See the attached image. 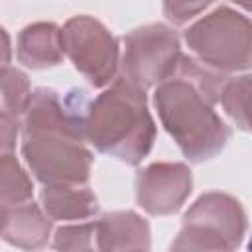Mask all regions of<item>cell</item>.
<instances>
[{
	"instance_id": "7a4b0ae2",
	"label": "cell",
	"mask_w": 252,
	"mask_h": 252,
	"mask_svg": "<svg viewBox=\"0 0 252 252\" xmlns=\"http://www.w3.org/2000/svg\"><path fill=\"white\" fill-rule=\"evenodd\" d=\"M154 98L165 130L189 159L203 161L222 150L230 130L213 110L217 100L193 79L173 71L158 87Z\"/></svg>"
},
{
	"instance_id": "52a82bcc",
	"label": "cell",
	"mask_w": 252,
	"mask_h": 252,
	"mask_svg": "<svg viewBox=\"0 0 252 252\" xmlns=\"http://www.w3.org/2000/svg\"><path fill=\"white\" fill-rule=\"evenodd\" d=\"M191 191V171L181 163H159L138 175V201L156 215L173 213Z\"/></svg>"
},
{
	"instance_id": "8fae6325",
	"label": "cell",
	"mask_w": 252,
	"mask_h": 252,
	"mask_svg": "<svg viewBox=\"0 0 252 252\" xmlns=\"http://www.w3.org/2000/svg\"><path fill=\"white\" fill-rule=\"evenodd\" d=\"M47 232H49V222H45V219L33 207V203H28L16 209L14 230L4 232V238L24 248H39L45 242Z\"/></svg>"
},
{
	"instance_id": "5bb4252c",
	"label": "cell",
	"mask_w": 252,
	"mask_h": 252,
	"mask_svg": "<svg viewBox=\"0 0 252 252\" xmlns=\"http://www.w3.org/2000/svg\"><path fill=\"white\" fill-rule=\"evenodd\" d=\"M163 8H165V12L169 14V16H167L169 20L183 22V20L191 18L195 12L207 8V4H165Z\"/></svg>"
},
{
	"instance_id": "8992f818",
	"label": "cell",
	"mask_w": 252,
	"mask_h": 252,
	"mask_svg": "<svg viewBox=\"0 0 252 252\" xmlns=\"http://www.w3.org/2000/svg\"><path fill=\"white\" fill-rule=\"evenodd\" d=\"M63 49L75 67L94 85L102 87L112 81L116 71V39L93 18H75L61 32Z\"/></svg>"
},
{
	"instance_id": "9c48e42d",
	"label": "cell",
	"mask_w": 252,
	"mask_h": 252,
	"mask_svg": "<svg viewBox=\"0 0 252 252\" xmlns=\"http://www.w3.org/2000/svg\"><path fill=\"white\" fill-rule=\"evenodd\" d=\"M63 53V37L55 26L37 24L24 30L20 37V59L30 67L55 65Z\"/></svg>"
},
{
	"instance_id": "3957f363",
	"label": "cell",
	"mask_w": 252,
	"mask_h": 252,
	"mask_svg": "<svg viewBox=\"0 0 252 252\" xmlns=\"http://www.w3.org/2000/svg\"><path fill=\"white\" fill-rule=\"evenodd\" d=\"M240 205L219 193L201 197L183 220L171 252H232L244 232Z\"/></svg>"
},
{
	"instance_id": "7c38bea8",
	"label": "cell",
	"mask_w": 252,
	"mask_h": 252,
	"mask_svg": "<svg viewBox=\"0 0 252 252\" xmlns=\"http://www.w3.org/2000/svg\"><path fill=\"white\" fill-rule=\"evenodd\" d=\"M222 106L240 128L252 132V75L226 83L222 91Z\"/></svg>"
},
{
	"instance_id": "30bf717a",
	"label": "cell",
	"mask_w": 252,
	"mask_h": 252,
	"mask_svg": "<svg viewBox=\"0 0 252 252\" xmlns=\"http://www.w3.org/2000/svg\"><path fill=\"white\" fill-rule=\"evenodd\" d=\"M41 199L53 219H83L96 213V199L87 187L49 185L43 189Z\"/></svg>"
},
{
	"instance_id": "9a60e30c",
	"label": "cell",
	"mask_w": 252,
	"mask_h": 252,
	"mask_svg": "<svg viewBox=\"0 0 252 252\" xmlns=\"http://www.w3.org/2000/svg\"><path fill=\"white\" fill-rule=\"evenodd\" d=\"M248 252H252V238H250V242H248Z\"/></svg>"
},
{
	"instance_id": "ba28073f",
	"label": "cell",
	"mask_w": 252,
	"mask_h": 252,
	"mask_svg": "<svg viewBox=\"0 0 252 252\" xmlns=\"http://www.w3.org/2000/svg\"><path fill=\"white\" fill-rule=\"evenodd\" d=\"M94 224L100 252H146L150 246L148 224L134 213H112Z\"/></svg>"
},
{
	"instance_id": "5b68a950",
	"label": "cell",
	"mask_w": 252,
	"mask_h": 252,
	"mask_svg": "<svg viewBox=\"0 0 252 252\" xmlns=\"http://www.w3.org/2000/svg\"><path fill=\"white\" fill-rule=\"evenodd\" d=\"M124 41V73L138 87L169 79L181 57L177 35L159 24L140 28Z\"/></svg>"
},
{
	"instance_id": "4fadbf2b",
	"label": "cell",
	"mask_w": 252,
	"mask_h": 252,
	"mask_svg": "<svg viewBox=\"0 0 252 252\" xmlns=\"http://www.w3.org/2000/svg\"><path fill=\"white\" fill-rule=\"evenodd\" d=\"M57 252H100L96 240V224L65 226L57 230L55 236Z\"/></svg>"
},
{
	"instance_id": "277c9868",
	"label": "cell",
	"mask_w": 252,
	"mask_h": 252,
	"mask_svg": "<svg viewBox=\"0 0 252 252\" xmlns=\"http://www.w3.org/2000/svg\"><path fill=\"white\" fill-rule=\"evenodd\" d=\"M185 39L207 65L217 69H244L252 65V22L220 6L185 32Z\"/></svg>"
},
{
	"instance_id": "6da1fadb",
	"label": "cell",
	"mask_w": 252,
	"mask_h": 252,
	"mask_svg": "<svg viewBox=\"0 0 252 252\" xmlns=\"http://www.w3.org/2000/svg\"><path fill=\"white\" fill-rule=\"evenodd\" d=\"M83 130L100 152L138 163L150 152L156 134L142 87L118 79L87 104Z\"/></svg>"
}]
</instances>
